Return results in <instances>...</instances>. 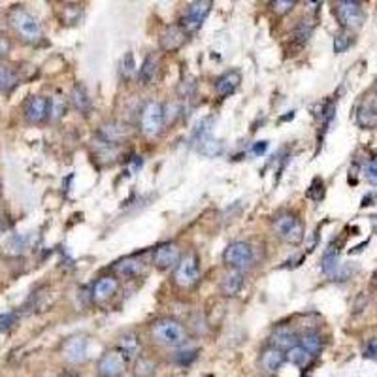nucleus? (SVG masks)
Listing matches in <instances>:
<instances>
[{
    "label": "nucleus",
    "mask_w": 377,
    "mask_h": 377,
    "mask_svg": "<svg viewBox=\"0 0 377 377\" xmlns=\"http://www.w3.org/2000/svg\"><path fill=\"white\" fill-rule=\"evenodd\" d=\"M164 104H161L159 100H147L140 112V133L153 140L159 138L164 130Z\"/></svg>",
    "instance_id": "nucleus-3"
},
{
    "label": "nucleus",
    "mask_w": 377,
    "mask_h": 377,
    "mask_svg": "<svg viewBox=\"0 0 377 377\" xmlns=\"http://www.w3.org/2000/svg\"><path fill=\"white\" fill-rule=\"evenodd\" d=\"M157 70H159V61L155 55H147L142 63L140 70H138V81L142 85H151L155 81V76H157Z\"/></svg>",
    "instance_id": "nucleus-25"
},
{
    "label": "nucleus",
    "mask_w": 377,
    "mask_h": 377,
    "mask_svg": "<svg viewBox=\"0 0 377 377\" xmlns=\"http://www.w3.org/2000/svg\"><path fill=\"white\" fill-rule=\"evenodd\" d=\"M136 72V63H134V55L128 51L123 57V61H121V74L125 77H130Z\"/></svg>",
    "instance_id": "nucleus-38"
},
{
    "label": "nucleus",
    "mask_w": 377,
    "mask_h": 377,
    "mask_svg": "<svg viewBox=\"0 0 377 377\" xmlns=\"http://www.w3.org/2000/svg\"><path fill=\"white\" fill-rule=\"evenodd\" d=\"M266 149H268V142H266V140L257 142V144L253 146V153L259 157V155H264L266 153Z\"/></svg>",
    "instance_id": "nucleus-45"
},
{
    "label": "nucleus",
    "mask_w": 377,
    "mask_h": 377,
    "mask_svg": "<svg viewBox=\"0 0 377 377\" xmlns=\"http://www.w3.org/2000/svg\"><path fill=\"white\" fill-rule=\"evenodd\" d=\"M23 113H25V119L32 125H38L49 117V98L46 97H30L25 102V108H23Z\"/></svg>",
    "instance_id": "nucleus-12"
},
{
    "label": "nucleus",
    "mask_w": 377,
    "mask_h": 377,
    "mask_svg": "<svg viewBox=\"0 0 377 377\" xmlns=\"http://www.w3.org/2000/svg\"><path fill=\"white\" fill-rule=\"evenodd\" d=\"M298 221H300V219L294 215V213H291V211H281V213H278V215L273 217V221H272L276 236L281 238V240H285L287 234L291 232V229H293L294 224L298 223Z\"/></svg>",
    "instance_id": "nucleus-22"
},
{
    "label": "nucleus",
    "mask_w": 377,
    "mask_h": 377,
    "mask_svg": "<svg viewBox=\"0 0 377 377\" xmlns=\"http://www.w3.org/2000/svg\"><path fill=\"white\" fill-rule=\"evenodd\" d=\"M362 175H364V180H366V182L376 187L377 185V162H374V161L366 162V164L362 166Z\"/></svg>",
    "instance_id": "nucleus-40"
},
{
    "label": "nucleus",
    "mask_w": 377,
    "mask_h": 377,
    "mask_svg": "<svg viewBox=\"0 0 377 377\" xmlns=\"http://www.w3.org/2000/svg\"><path fill=\"white\" fill-rule=\"evenodd\" d=\"M113 273L123 278V280H133V278H140L146 272V262L140 257H125V259L117 260L113 264Z\"/></svg>",
    "instance_id": "nucleus-14"
},
{
    "label": "nucleus",
    "mask_w": 377,
    "mask_h": 377,
    "mask_svg": "<svg viewBox=\"0 0 377 377\" xmlns=\"http://www.w3.org/2000/svg\"><path fill=\"white\" fill-rule=\"evenodd\" d=\"M10 49H12V44H10V40H8V38H4V36H0V59H4V57L10 53Z\"/></svg>",
    "instance_id": "nucleus-44"
},
{
    "label": "nucleus",
    "mask_w": 377,
    "mask_h": 377,
    "mask_svg": "<svg viewBox=\"0 0 377 377\" xmlns=\"http://www.w3.org/2000/svg\"><path fill=\"white\" fill-rule=\"evenodd\" d=\"M334 15L338 23L343 27V30H358V28H362L364 21H366L362 4L360 2H353V0L336 2Z\"/></svg>",
    "instance_id": "nucleus-5"
},
{
    "label": "nucleus",
    "mask_w": 377,
    "mask_h": 377,
    "mask_svg": "<svg viewBox=\"0 0 377 377\" xmlns=\"http://www.w3.org/2000/svg\"><path fill=\"white\" fill-rule=\"evenodd\" d=\"M19 84V76L10 66H0V93H10Z\"/></svg>",
    "instance_id": "nucleus-30"
},
{
    "label": "nucleus",
    "mask_w": 377,
    "mask_h": 377,
    "mask_svg": "<svg viewBox=\"0 0 377 377\" xmlns=\"http://www.w3.org/2000/svg\"><path fill=\"white\" fill-rule=\"evenodd\" d=\"M211 6H213L211 0H196V2H191L187 6V12L183 15L182 23H180V27L187 35H195L196 30L204 25L206 17L210 15Z\"/></svg>",
    "instance_id": "nucleus-7"
},
{
    "label": "nucleus",
    "mask_w": 377,
    "mask_h": 377,
    "mask_svg": "<svg viewBox=\"0 0 377 377\" xmlns=\"http://www.w3.org/2000/svg\"><path fill=\"white\" fill-rule=\"evenodd\" d=\"M63 377H77V376H72V374H66V376H63Z\"/></svg>",
    "instance_id": "nucleus-46"
},
{
    "label": "nucleus",
    "mask_w": 377,
    "mask_h": 377,
    "mask_svg": "<svg viewBox=\"0 0 377 377\" xmlns=\"http://www.w3.org/2000/svg\"><path fill=\"white\" fill-rule=\"evenodd\" d=\"M180 113H182V110H180V104H168L164 106V123L166 125H172L175 119L180 117Z\"/></svg>",
    "instance_id": "nucleus-41"
},
{
    "label": "nucleus",
    "mask_w": 377,
    "mask_h": 377,
    "mask_svg": "<svg viewBox=\"0 0 377 377\" xmlns=\"http://www.w3.org/2000/svg\"><path fill=\"white\" fill-rule=\"evenodd\" d=\"M270 6H272L273 14L285 15L289 14L294 6H296V2H294V0H273Z\"/></svg>",
    "instance_id": "nucleus-37"
},
{
    "label": "nucleus",
    "mask_w": 377,
    "mask_h": 377,
    "mask_svg": "<svg viewBox=\"0 0 377 377\" xmlns=\"http://www.w3.org/2000/svg\"><path fill=\"white\" fill-rule=\"evenodd\" d=\"M338 262H340V260H338V249H334V244H330L329 249H327L325 255H322V262H321L322 272L327 273V276L336 273V270L340 268Z\"/></svg>",
    "instance_id": "nucleus-31"
},
{
    "label": "nucleus",
    "mask_w": 377,
    "mask_h": 377,
    "mask_svg": "<svg viewBox=\"0 0 377 377\" xmlns=\"http://www.w3.org/2000/svg\"><path fill=\"white\" fill-rule=\"evenodd\" d=\"M311 32H313V21H309V19H300L296 28H294V36L300 44H306Z\"/></svg>",
    "instance_id": "nucleus-33"
},
{
    "label": "nucleus",
    "mask_w": 377,
    "mask_h": 377,
    "mask_svg": "<svg viewBox=\"0 0 377 377\" xmlns=\"http://www.w3.org/2000/svg\"><path fill=\"white\" fill-rule=\"evenodd\" d=\"M187 330H193V334L195 336H204L206 332H208V325H206V321H204V317L200 313L195 315L193 319H191V322H188Z\"/></svg>",
    "instance_id": "nucleus-36"
},
{
    "label": "nucleus",
    "mask_w": 377,
    "mask_h": 377,
    "mask_svg": "<svg viewBox=\"0 0 377 377\" xmlns=\"http://www.w3.org/2000/svg\"><path fill=\"white\" fill-rule=\"evenodd\" d=\"M240 84H242V74H240V72L238 70L224 72L223 76L219 77V79L215 81L217 97H221V98L231 97L232 93L236 91L238 87H240Z\"/></svg>",
    "instance_id": "nucleus-19"
},
{
    "label": "nucleus",
    "mask_w": 377,
    "mask_h": 377,
    "mask_svg": "<svg viewBox=\"0 0 377 377\" xmlns=\"http://www.w3.org/2000/svg\"><path fill=\"white\" fill-rule=\"evenodd\" d=\"M223 262L229 270L244 273L255 262V249L249 242H232L223 253Z\"/></svg>",
    "instance_id": "nucleus-4"
},
{
    "label": "nucleus",
    "mask_w": 377,
    "mask_h": 377,
    "mask_svg": "<svg viewBox=\"0 0 377 377\" xmlns=\"http://www.w3.org/2000/svg\"><path fill=\"white\" fill-rule=\"evenodd\" d=\"M242 287H244V273L236 272V270H231V272H226L223 276V280H221V294L226 296V298H234L240 294L242 291Z\"/></svg>",
    "instance_id": "nucleus-20"
},
{
    "label": "nucleus",
    "mask_w": 377,
    "mask_h": 377,
    "mask_svg": "<svg viewBox=\"0 0 377 377\" xmlns=\"http://www.w3.org/2000/svg\"><path fill=\"white\" fill-rule=\"evenodd\" d=\"M155 371H157V364H155L151 358H146V356L136 358V364H134V376L136 377H153Z\"/></svg>",
    "instance_id": "nucleus-32"
},
{
    "label": "nucleus",
    "mask_w": 377,
    "mask_h": 377,
    "mask_svg": "<svg viewBox=\"0 0 377 377\" xmlns=\"http://www.w3.org/2000/svg\"><path fill=\"white\" fill-rule=\"evenodd\" d=\"M198 151L202 155H206V157H215V155L223 153V144L210 138V140H206L202 146L198 147Z\"/></svg>",
    "instance_id": "nucleus-35"
},
{
    "label": "nucleus",
    "mask_w": 377,
    "mask_h": 377,
    "mask_svg": "<svg viewBox=\"0 0 377 377\" xmlns=\"http://www.w3.org/2000/svg\"><path fill=\"white\" fill-rule=\"evenodd\" d=\"M200 280V259L196 253L183 255L174 270V283L180 289H193Z\"/></svg>",
    "instance_id": "nucleus-6"
},
{
    "label": "nucleus",
    "mask_w": 377,
    "mask_h": 377,
    "mask_svg": "<svg viewBox=\"0 0 377 377\" xmlns=\"http://www.w3.org/2000/svg\"><path fill=\"white\" fill-rule=\"evenodd\" d=\"M182 249L180 245L174 242H166L161 244L153 251V264L161 270V272H168V270H175V266L180 264L182 260Z\"/></svg>",
    "instance_id": "nucleus-9"
},
{
    "label": "nucleus",
    "mask_w": 377,
    "mask_h": 377,
    "mask_svg": "<svg viewBox=\"0 0 377 377\" xmlns=\"http://www.w3.org/2000/svg\"><path fill=\"white\" fill-rule=\"evenodd\" d=\"M98 138L121 146L128 138V126L125 123H119V121H108L98 128Z\"/></svg>",
    "instance_id": "nucleus-15"
},
{
    "label": "nucleus",
    "mask_w": 377,
    "mask_h": 377,
    "mask_svg": "<svg viewBox=\"0 0 377 377\" xmlns=\"http://www.w3.org/2000/svg\"><path fill=\"white\" fill-rule=\"evenodd\" d=\"M66 113V98H63L61 95H55V97L49 98V121H61Z\"/></svg>",
    "instance_id": "nucleus-29"
},
{
    "label": "nucleus",
    "mask_w": 377,
    "mask_h": 377,
    "mask_svg": "<svg viewBox=\"0 0 377 377\" xmlns=\"http://www.w3.org/2000/svg\"><path fill=\"white\" fill-rule=\"evenodd\" d=\"M70 104L72 108L79 112L81 115H89L93 110V100L89 97V93L85 89L84 85H74V89L70 93Z\"/></svg>",
    "instance_id": "nucleus-21"
},
{
    "label": "nucleus",
    "mask_w": 377,
    "mask_h": 377,
    "mask_svg": "<svg viewBox=\"0 0 377 377\" xmlns=\"http://www.w3.org/2000/svg\"><path fill=\"white\" fill-rule=\"evenodd\" d=\"M356 123L362 128H376L377 126V93H366L356 104Z\"/></svg>",
    "instance_id": "nucleus-10"
},
{
    "label": "nucleus",
    "mask_w": 377,
    "mask_h": 377,
    "mask_svg": "<svg viewBox=\"0 0 377 377\" xmlns=\"http://www.w3.org/2000/svg\"><path fill=\"white\" fill-rule=\"evenodd\" d=\"M285 358L291 364H294V366H298V368H307L309 364L313 362L315 356L311 355L309 351L304 349L302 345H296V347H293V349L287 351Z\"/></svg>",
    "instance_id": "nucleus-26"
},
{
    "label": "nucleus",
    "mask_w": 377,
    "mask_h": 377,
    "mask_svg": "<svg viewBox=\"0 0 377 377\" xmlns=\"http://www.w3.org/2000/svg\"><path fill=\"white\" fill-rule=\"evenodd\" d=\"M151 336L155 342L164 347H183L188 342V330L185 325L172 317H162L151 325Z\"/></svg>",
    "instance_id": "nucleus-1"
},
{
    "label": "nucleus",
    "mask_w": 377,
    "mask_h": 377,
    "mask_svg": "<svg viewBox=\"0 0 377 377\" xmlns=\"http://www.w3.org/2000/svg\"><path fill=\"white\" fill-rule=\"evenodd\" d=\"M187 36V32L180 25H172V27H168L161 35V48L164 51H168V53H174V51L183 48Z\"/></svg>",
    "instance_id": "nucleus-18"
},
{
    "label": "nucleus",
    "mask_w": 377,
    "mask_h": 377,
    "mask_svg": "<svg viewBox=\"0 0 377 377\" xmlns=\"http://www.w3.org/2000/svg\"><path fill=\"white\" fill-rule=\"evenodd\" d=\"M353 44V36L347 30H342L340 35L334 36V53H343L347 51Z\"/></svg>",
    "instance_id": "nucleus-34"
},
{
    "label": "nucleus",
    "mask_w": 377,
    "mask_h": 377,
    "mask_svg": "<svg viewBox=\"0 0 377 377\" xmlns=\"http://www.w3.org/2000/svg\"><path fill=\"white\" fill-rule=\"evenodd\" d=\"M8 23L14 28L15 35L27 44H38L42 40V27L35 15L28 14L25 8H14L8 15Z\"/></svg>",
    "instance_id": "nucleus-2"
},
{
    "label": "nucleus",
    "mask_w": 377,
    "mask_h": 377,
    "mask_svg": "<svg viewBox=\"0 0 377 377\" xmlns=\"http://www.w3.org/2000/svg\"><path fill=\"white\" fill-rule=\"evenodd\" d=\"M196 356H198V351L196 349H185L180 351V353H175L174 360L177 364H182V366H188L193 360H196Z\"/></svg>",
    "instance_id": "nucleus-39"
},
{
    "label": "nucleus",
    "mask_w": 377,
    "mask_h": 377,
    "mask_svg": "<svg viewBox=\"0 0 377 377\" xmlns=\"http://www.w3.org/2000/svg\"><path fill=\"white\" fill-rule=\"evenodd\" d=\"M213 121H215V117H204L198 125H196L195 133H193V136H191V142L195 144L196 147H200L206 140H210L211 138V126H213Z\"/></svg>",
    "instance_id": "nucleus-27"
},
{
    "label": "nucleus",
    "mask_w": 377,
    "mask_h": 377,
    "mask_svg": "<svg viewBox=\"0 0 377 377\" xmlns=\"http://www.w3.org/2000/svg\"><path fill=\"white\" fill-rule=\"evenodd\" d=\"M64 362L68 364H84L87 360V340L85 336H72L61 347Z\"/></svg>",
    "instance_id": "nucleus-11"
},
{
    "label": "nucleus",
    "mask_w": 377,
    "mask_h": 377,
    "mask_svg": "<svg viewBox=\"0 0 377 377\" xmlns=\"http://www.w3.org/2000/svg\"><path fill=\"white\" fill-rule=\"evenodd\" d=\"M364 356H366V358H371V360H377V338H371L370 342L366 343V347H364Z\"/></svg>",
    "instance_id": "nucleus-43"
},
{
    "label": "nucleus",
    "mask_w": 377,
    "mask_h": 377,
    "mask_svg": "<svg viewBox=\"0 0 377 377\" xmlns=\"http://www.w3.org/2000/svg\"><path fill=\"white\" fill-rule=\"evenodd\" d=\"M15 322H17V315L14 311H10V313H2L0 315V332H6L14 327Z\"/></svg>",
    "instance_id": "nucleus-42"
},
{
    "label": "nucleus",
    "mask_w": 377,
    "mask_h": 377,
    "mask_svg": "<svg viewBox=\"0 0 377 377\" xmlns=\"http://www.w3.org/2000/svg\"><path fill=\"white\" fill-rule=\"evenodd\" d=\"M117 349L123 353L126 360H136L140 356V340L136 334H125L119 340Z\"/></svg>",
    "instance_id": "nucleus-23"
},
{
    "label": "nucleus",
    "mask_w": 377,
    "mask_h": 377,
    "mask_svg": "<svg viewBox=\"0 0 377 377\" xmlns=\"http://www.w3.org/2000/svg\"><path fill=\"white\" fill-rule=\"evenodd\" d=\"M95 153H97L98 159H102L106 162H113L117 159L119 155V146L115 144H110V142L102 140V138H98L95 142Z\"/></svg>",
    "instance_id": "nucleus-28"
},
{
    "label": "nucleus",
    "mask_w": 377,
    "mask_h": 377,
    "mask_svg": "<svg viewBox=\"0 0 377 377\" xmlns=\"http://www.w3.org/2000/svg\"><path fill=\"white\" fill-rule=\"evenodd\" d=\"M376 93H377V91H376Z\"/></svg>",
    "instance_id": "nucleus-47"
},
{
    "label": "nucleus",
    "mask_w": 377,
    "mask_h": 377,
    "mask_svg": "<svg viewBox=\"0 0 377 377\" xmlns=\"http://www.w3.org/2000/svg\"><path fill=\"white\" fill-rule=\"evenodd\" d=\"M298 338L300 336H296V332L291 327H278L270 336V347H276V349L287 353L289 349L298 345Z\"/></svg>",
    "instance_id": "nucleus-16"
},
{
    "label": "nucleus",
    "mask_w": 377,
    "mask_h": 377,
    "mask_svg": "<svg viewBox=\"0 0 377 377\" xmlns=\"http://www.w3.org/2000/svg\"><path fill=\"white\" fill-rule=\"evenodd\" d=\"M126 362L128 360H126L117 347L106 351L104 355L98 358L97 374L100 377H121L126 370Z\"/></svg>",
    "instance_id": "nucleus-8"
},
{
    "label": "nucleus",
    "mask_w": 377,
    "mask_h": 377,
    "mask_svg": "<svg viewBox=\"0 0 377 377\" xmlns=\"http://www.w3.org/2000/svg\"><path fill=\"white\" fill-rule=\"evenodd\" d=\"M119 280L115 276H102L95 281V285L91 289V298L95 304H104L112 298L113 294L117 293Z\"/></svg>",
    "instance_id": "nucleus-13"
},
{
    "label": "nucleus",
    "mask_w": 377,
    "mask_h": 377,
    "mask_svg": "<svg viewBox=\"0 0 377 377\" xmlns=\"http://www.w3.org/2000/svg\"><path fill=\"white\" fill-rule=\"evenodd\" d=\"M285 353L280 349H276V347H266L259 356V366L260 370L268 374V376H273V374H278L280 368L285 362Z\"/></svg>",
    "instance_id": "nucleus-17"
},
{
    "label": "nucleus",
    "mask_w": 377,
    "mask_h": 377,
    "mask_svg": "<svg viewBox=\"0 0 377 377\" xmlns=\"http://www.w3.org/2000/svg\"><path fill=\"white\" fill-rule=\"evenodd\" d=\"M298 345H302L313 356H319L322 353V336L317 330H307L298 338Z\"/></svg>",
    "instance_id": "nucleus-24"
}]
</instances>
